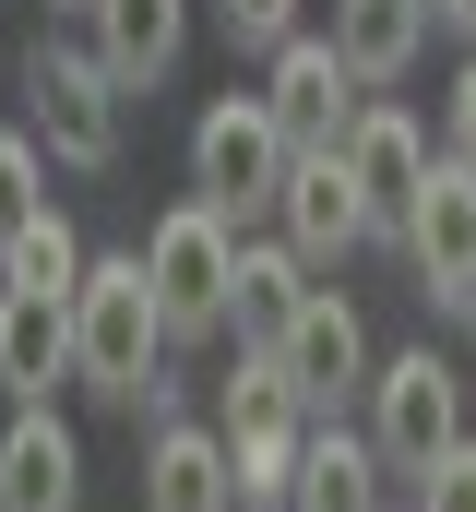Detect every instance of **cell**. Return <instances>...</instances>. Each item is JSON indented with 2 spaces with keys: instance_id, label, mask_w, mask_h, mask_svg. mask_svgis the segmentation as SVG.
Returning a JSON list of instances; mask_svg holds the SVG:
<instances>
[{
  "instance_id": "cell-1",
  "label": "cell",
  "mask_w": 476,
  "mask_h": 512,
  "mask_svg": "<svg viewBox=\"0 0 476 512\" xmlns=\"http://www.w3.org/2000/svg\"><path fill=\"white\" fill-rule=\"evenodd\" d=\"M155 358H167V310L143 286V251L84 262V286H72V382L108 393V405H143L155 393Z\"/></svg>"
},
{
  "instance_id": "cell-2",
  "label": "cell",
  "mask_w": 476,
  "mask_h": 512,
  "mask_svg": "<svg viewBox=\"0 0 476 512\" xmlns=\"http://www.w3.org/2000/svg\"><path fill=\"white\" fill-rule=\"evenodd\" d=\"M143 286H155V310H167V346L227 334V310H238V227L203 203V191L155 215V239H143Z\"/></svg>"
},
{
  "instance_id": "cell-3",
  "label": "cell",
  "mask_w": 476,
  "mask_h": 512,
  "mask_svg": "<svg viewBox=\"0 0 476 512\" xmlns=\"http://www.w3.org/2000/svg\"><path fill=\"white\" fill-rule=\"evenodd\" d=\"M24 131L48 143V167H119V84L96 48H72V36H36L24 48Z\"/></svg>"
},
{
  "instance_id": "cell-4",
  "label": "cell",
  "mask_w": 476,
  "mask_h": 512,
  "mask_svg": "<svg viewBox=\"0 0 476 512\" xmlns=\"http://www.w3.org/2000/svg\"><path fill=\"white\" fill-rule=\"evenodd\" d=\"M286 167H298V143L274 131L262 96H215V108L191 120V191H203L227 227H262V215H274Z\"/></svg>"
},
{
  "instance_id": "cell-5",
  "label": "cell",
  "mask_w": 476,
  "mask_h": 512,
  "mask_svg": "<svg viewBox=\"0 0 476 512\" xmlns=\"http://www.w3.org/2000/svg\"><path fill=\"white\" fill-rule=\"evenodd\" d=\"M453 441H465V382H453V358L405 346V358L369 370V453H381L393 477H429Z\"/></svg>"
},
{
  "instance_id": "cell-6",
  "label": "cell",
  "mask_w": 476,
  "mask_h": 512,
  "mask_svg": "<svg viewBox=\"0 0 476 512\" xmlns=\"http://www.w3.org/2000/svg\"><path fill=\"white\" fill-rule=\"evenodd\" d=\"M262 108H274V131H286L298 155H334L346 120L369 108V84L346 72V48H334V36H286V48H274V72H262Z\"/></svg>"
},
{
  "instance_id": "cell-7",
  "label": "cell",
  "mask_w": 476,
  "mask_h": 512,
  "mask_svg": "<svg viewBox=\"0 0 476 512\" xmlns=\"http://www.w3.org/2000/svg\"><path fill=\"white\" fill-rule=\"evenodd\" d=\"M346 179H357V203H369V239H405V215H417V191H429V131L405 120V108H357L346 120Z\"/></svg>"
},
{
  "instance_id": "cell-8",
  "label": "cell",
  "mask_w": 476,
  "mask_h": 512,
  "mask_svg": "<svg viewBox=\"0 0 476 512\" xmlns=\"http://www.w3.org/2000/svg\"><path fill=\"white\" fill-rule=\"evenodd\" d=\"M274 358H286V382H298V405H310V417H334L346 393H369V322H357L334 286H310V298L286 310Z\"/></svg>"
},
{
  "instance_id": "cell-9",
  "label": "cell",
  "mask_w": 476,
  "mask_h": 512,
  "mask_svg": "<svg viewBox=\"0 0 476 512\" xmlns=\"http://www.w3.org/2000/svg\"><path fill=\"white\" fill-rule=\"evenodd\" d=\"M393 251L417 262V298H441V310L476 286V167L465 155H429V191H417V215H405Z\"/></svg>"
},
{
  "instance_id": "cell-10",
  "label": "cell",
  "mask_w": 476,
  "mask_h": 512,
  "mask_svg": "<svg viewBox=\"0 0 476 512\" xmlns=\"http://www.w3.org/2000/svg\"><path fill=\"white\" fill-rule=\"evenodd\" d=\"M274 239L310 262H346L357 239H369V203H357V179H346V155H298L286 167V191H274Z\"/></svg>"
},
{
  "instance_id": "cell-11",
  "label": "cell",
  "mask_w": 476,
  "mask_h": 512,
  "mask_svg": "<svg viewBox=\"0 0 476 512\" xmlns=\"http://www.w3.org/2000/svg\"><path fill=\"white\" fill-rule=\"evenodd\" d=\"M84 48L108 60L119 96H155L167 72H179V48H191V0H84Z\"/></svg>"
},
{
  "instance_id": "cell-12",
  "label": "cell",
  "mask_w": 476,
  "mask_h": 512,
  "mask_svg": "<svg viewBox=\"0 0 476 512\" xmlns=\"http://www.w3.org/2000/svg\"><path fill=\"white\" fill-rule=\"evenodd\" d=\"M72 501H84V441L48 405H12V429H0V512H72Z\"/></svg>"
},
{
  "instance_id": "cell-13",
  "label": "cell",
  "mask_w": 476,
  "mask_h": 512,
  "mask_svg": "<svg viewBox=\"0 0 476 512\" xmlns=\"http://www.w3.org/2000/svg\"><path fill=\"white\" fill-rule=\"evenodd\" d=\"M48 382H72V298L0 286V393L12 405H48Z\"/></svg>"
},
{
  "instance_id": "cell-14",
  "label": "cell",
  "mask_w": 476,
  "mask_h": 512,
  "mask_svg": "<svg viewBox=\"0 0 476 512\" xmlns=\"http://www.w3.org/2000/svg\"><path fill=\"white\" fill-rule=\"evenodd\" d=\"M143 512H238V477H227V429H155L143 441Z\"/></svg>"
},
{
  "instance_id": "cell-15",
  "label": "cell",
  "mask_w": 476,
  "mask_h": 512,
  "mask_svg": "<svg viewBox=\"0 0 476 512\" xmlns=\"http://www.w3.org/2000/svg\"><path fill=\"white\" fill-rule=\"evenodd\" d=\"M286 512H381V453H369V429H334V417H310V429H298Z\"/></svg>"
},
{
  "instance_id": "cell-16",
  "label": "cell",
  "mask_w": 476,
  "mask_h": 512,
  "mask_svg": "<svg viewBox=\"0 0 476 512\" xmlns=\"http://www.w3.org/2000/svg\"><path fill=\"white\" fill-rule=\"evenodd\" d=\"M334 48L357 84H405L429 48V0H334Z\"/></svg>"
},
{
  "instance_id": "cell-17",
  "label": "cell",
  "mask_w": 476,
  "mask_h": 512,
  "mask_svg": "<svg viewBox=\"0 0 476 512\" xmlns=\"http://www.w3.org/2000/svg\"><path fill=\"white\" fill-rule=\"evenodd\" d=\"M298 298H310V262L286 251V239H250V227H238V310H227V322H238V334H262V346H274Z\"/></svg>"
},
{
  "instance_id": "cell-18",
  "label": "cell",
  "mask_w": 476,
  "mask_h": 512,
  "mask_svg": "<svg viewBox=\"0 0 476 512\" xmlns=\"http://www.w3.org/2000/svg\"><path fill=\"white\" fill-rule=\"evenodd\" d=\"M84 262H96V251H84V227H72L60 203H36V215L0 239V286H48V298H72V286H84Z\"/></svg>"
},
{
  "instance_id": "cell-19",
  "label": "cell",
  "mask_w": 476,
  "mask_h": 512,
  "mask_svg": "<svg viewBox=\"0 0 476 512\" xmlns=\"http://www.w3.org/2000/svg\"><path fill=\"white\" fill-rule=\"evenodd\" d=\"M215 429H310V405H298V382H286V358L250 334L238 346V370L215 382Z\"/></svg>"
},
{
  "instance_id": "cell-20",
  "label": "cell",
  "mask_w": 476,
  "mask_h": 512,
  "mask_svg": "<svg viewBox=\"0 0 476 512\" xmlns=\"http://www.w3.org/2000/svg\"><path fill=\"white\" fill-rule=\"evenodd\" d=\"M227 477H238V512H286L298 429H227Z\"/></svg>"
},
{
  "instance_id": "cell-21",
  "label": "cell",
  "mask_w": 476,
  "mask_h": 512,
  "mask_svg": "<svg viewBox=\"0 0 476 512\" xmlns=\"http://www.w3.org/2000/svg\"><path fill=\"white\" fill-rule=\"evenodd\" d=\"M36 203H48V143H36V131H0V239H12Z\"/></svg>"
},
{
  "instance_id": "cell-22",
  "label": "cell",
  "mask_w": 476,
  "mask_h": 512,
  "mask_svg": "<svg viewBox=\"0 0 476 512\" xmlns=\"http://www.w3.org/2000/svg\"><path fill=\"white\" fill-rule=\"evenodd\" d=\"M215 24H227V48H262V60H274V48L298 36V0H215Z\"/></svg>"
},
{
  "instance_id": "cell-23",
  "label": "cell",
  "mask_w": 476,
  "mask_h": 512,
  "mask_svg": "<svg viewBox=\"0 0 476 512\" xmlns=\"http://www.w3.org/2000/svg\"><path fill=\"white\" fill-rule=\"evenodd\" d=\"M417 512H476V441H453V453L417 477Z\"/></svg>"
},
{
  "instance_id": "cell-24",
  "label": "cell",
  "mask_w": 476,
  "mask_h": 512,
  "mask_svg": "<svg viewBox=\"0 0 476 512\" xmlns=\"http://www.w3.org/2000/svg\"><path fill=\"white\" fill-rule=\"evenodd\" d=\"M453 155L476 167V48H465V72H453Z\"/></svg>"
},
{
  "instance_id": "cell-25",
  "label": "cell",
  "mask_w": 476,
  "mask_h": 512,
  "mask_svg": "<svg viewBox=\"0 0 476 512\" xmlns=\"http://www.w3.org/2000/svg\"><path fill=\"white\" fill-rule=\"evenodd\" d=\"M429 24H453V36H476V0H429Z\"/></svg>"
},
{
  "instance_id": "cell-26",
  "label": "cell",
  "mask_w": 476,
  "mask_h": 512,
  "mask_svg": "<svg viewBox=\"0 0 476 512\" xmlns=\"http://www.w3.org/2000/svg\"><path fill=\"white\" fill-rule=\"evenodd\" d=\"M453 322H465V334H476V286H465V298H453Z\"/></svg>"
}]
</instances>
